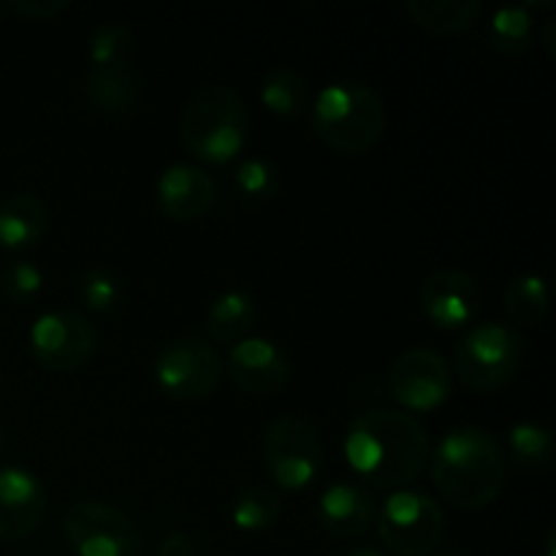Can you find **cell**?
Listing matches in <instances>:
<instances>
[{"instance_id": "13", "label": "cell", "mask_w": 556, "mask_h": 556, "mask_svg": "<svg viewBox=\"0 0 556 556\" xmlns=\"http://www.w3.org/2000/svg\"><path fill=\"white\" fill-rule=\"evenodd\" d=\"M481 288L467 271L438 269L421 288V309L432 326L443 331L462 329L481 313Z\"/></svg>"}, {"instance_id": "6", "label": "cell", "mask_w": 556, "mask_h": 556, "mask_svg": "<svg viewBox=\"0 0 556 556\" xmlns=\"http://www.w3.org/2000/svg\"><path fill=\"white\" fill-rule=\"evenodd\" d=\"M375 521L383 546L400 556L432 554L445 535L443 505L424 492L391 494Z\"/></svg>"}, {"instance_id": "16", "label": "cell", "mask_w": 556, "mask_h": 556, "mask_svg": "<svg viewBox=\"0 0 556 556\" xmlns=\"http://www.w3.org/2000/svg\"><path fill=\"white\" fill-rule=\"evenodd\" d=\"M378 516V505L369 489L362 483L340 481L331 483L318 503V521L329 535L342 538V541H353V538L364 535L369 527L375 525Z\"/></svg>"}, {"instance_id": "18", "label": "cell", "mask_w": 556, "mask_h": 556, "mask_svg": "<svg viewBox=\"0 0 556 556\" xmlns=\"http://www.w3.org/2000/svg\"><path fill=\"white\" fill-rule=\"evenodd\" d=\"M85 98L96 112L119 117L128 114L139 101V81L130 71H103L92 68L85 76Z\"/></svg>"}, {"instance_id": "31", "label": "cell", "mask_w": 556, "mask_h": 556, "mask_svg": "<svg viewBox=\"0 0 556 556\" xmlns=\"http://www.w3.org/2000/svg\"><path fill=\"white\" fill-rule=\"evenodd\" d=\"M195 546L185 532H168L157 543V556H193Z\"/></svg>"}, {"instance_id": "30", "label": "cell", "mask_w": 556, "mask_h": 556, "mask_svg": "<svg viewBox=\"0 0 556 556\" xmlns=\"http://www.w3.org/2000/svg\"><path fill=\"white\" fill-rule=\"evenodd\" d=\"M5 9L27 16V20L47 22L52 16H58L60 11L68 9V0H14V3H5Z\"/></svg>"}, {"instance_id": "36", "label": "cell", "mask_w": 556, "mask_h": 556, "mask_svg": "<svg viewBox=\"0 0 556 556\" xmlns=\"http://www.w3.org/2000/svg\"><path fill=\"white\" fill-rule=\"evenodd\" d=\"M434 556H465V554H456V552H448V554H434Z\"/></svg>"}, {"instance_id": "9", "label": "cell", "mask_w": 556, "mask_h": 556, "mask_svg": "<svg viewBox=\"0 0 556 556\" xmlns=\"http://www.w3.org/2000/svg\"><path fill=\"white\" fill-rule=\"evenodd\" d=\"M98 348V329L79 309H52L30 329L33 358L49 372H74L85 367Z\"/></svg>"}, {"instance_id": "27", "label": "cell", "mask_w": 556, "mask_h": 556, "mask_svg": "<svg viewBox=\"0 0 556 556\" xmlns=\"http://www.w3.org/2000/svg\"><path fill=\"white\" fill-rule=\"evenodd\" d=\"M79 302L85 304V309L90 313H109V309L117 307L119 302V280L109 269H101V266H92L81 275L79 280Z\"/></svg>"}, {"instance_id": "8", "label": "cell", "mask_w": 556, "mask_h": 556, "mask_svg": "<svg viewBox=\"0 0 556 556\" xmlns=\"http://www.w3.org/2000/svg\"><path fill=\"white\" fill-rule=\"evenodd\" d=\"M264 465L275 483L286 492L307 489L318 478L324 465V445L309 421L296 416H282L264 432Z\"/></svg>"}, {"instance_id": "24", "label": "cell", "mask_w": 556, "mask_h": 556, "mask_svg": "<svg viewBox=\"0 0 556 556\" xmlns=\"http://www.w3.org/2000/svg\"><path fill=\"white\" fill-rule=\"evenodd\" d=\"M136 54V36L123 22H106L96 27L90 38L92 68L103 71H128Z\"/></svg>"}, {"instance_id": "28", "label": "cell", "mask_w": 556, "mask_h": 556, "mask_svg": "<svg viewBox=\"0 0 556 556\" xmlns=\"http://www.w3.org/2000/svg\"><path fill=\"white\" fill-rule=\"evenodd\" d=\"M41 288L43 275L36 264H30V261H11V264H5L3 271H0V291H3V296L9 299V302L20 304V307L30 304L33 299L41 293Z\"/></svg>"}, {"instance_id": "7", "label": "cell", "mask_w": 556, "mask_h": 556, "mask_svg": "<svg viewBox=\"0 0 556 556\" xmlns=\"http://www.w3.org/2000/svg\"><path fill=\"white\" fill-rule=\"evenodd\" d=\"M65 541L76 556H141L144 535L123 510L98 500H81L63 519Z\"/></svg>"}, {"instance_id": "2", "label": "cell", "mask_w": 556, "mask_h": 556, "mask_svg": "<svg viewBox=\"0 0 556 556\" xmlns=\"http://www.w3.org/2000/svg\"><path fill=\"white\" fill-rule=\"evenodd\" d=\"M508 462L489 432L478 427L454 429L432 456V483L440 497L462 510L486 508L503 492Z\"/></svg>"}, {"instance_id": "10", "label": "cell", "mask_w": 556, "mask_h": 556, "mask_svg": "<svg viewBox=\"0 0 556 556\" xmlns=\"http://www.w3.org/2000/svg\"><path fill=\"white\" fill-rule=\"evenodd\" d=\"M157 386L177 402H195L220 386L223 362L201 337H179L168 342L155 362Z\"/></svg>"}, {"instance_id": "1", "label": "cell", "mask_w": 556, "mask_h": 556, "mask_svg": "<svg viewBox=\"0 0 556 556\" xmlns=\"http://www.w3.org/2000/svg\"><path fill=\"white\" fill-rule=\"evenodd\" d=\"M345 456L362 481L378 489H400L416 481L427 467L429 438L410 413L378 407L353 418L345 434Z\"/></svg>"}, {"instance_id": "11", "label": "cell", "mask_w": 556, "mask_h": 556, "mask_svg": "<svg viewBox=\"0 0 556 556\" xmlns=\"http://www.w3.org/2000/svg\"><path fill=\"white\" fill-rule=\"evenodd\" d=\"M454 372L443 353L413 348L402 353L389 372V391L405 410L429 413L448 402Z\"/></svg>"}, {"instance_id": "15", "label": "cell", "mask_w": 556, "mask_h": 556, "mask_svg": "<svg viewBox=\"0 0 556 556\" xmlns=\"http://www.w3.org/2000/svg\"><path fill=\"white\" fill-rule=\"evenodd\" d=\"M157 206L172 220H199L215 204V179L193 163H174L157 177Z\"/></svg>"}, {"instance_id": "12", "label": "cell", "mask_w": 556, "mask_h": 556, "mask_svg": "<svg viewBox=\"0 0 556 556\" xmlns=\"http://www.w3.org/2000/svg\"><path fill=\"white\" fill-rule=\"evenodd\" d=\"M226 367L231 383L244 394L275 396L291 380V362L282 348L266 337H244L231 345Z\"/></svg>"}, {"instance_id": "14", "label": "cell", "mask_w": 556, "mask_h": 556, "mask_svg": "<svg viewBox=\"0 0 556 556\" xmlns=\"http://www.w3.org/2000/svg\"><path fill=\"white\" fill-rule=\"evenodd\" d=\"M47 516V489L25 467H0V541H22Z\"/></svg>"}, {"instance_id": "5", "label": "cell", "mask_w": 556, "mask_h": 556, "mask_svg": "<svg viewBox=\"0 0 556 556\" xmlns=\"http://www.w3.org/2000/svg\"><path fill=\"white\" fill-rule=\"evenodd\" d=\"M521 364V337L514 326L489 320L456 342L454 369L462 383L478 394H492L510 383Z\"/></svg>"}, {"instance_id": "26", "label": "cell", "mask_w": 556, "mask_h": 556, "mask_svg": "<svg viewBox=\"0 0 556 556\" xmlns=\"http://www.w3.org/2000/svg\"><path fill=\"white\" fill-rule=\"evenodd\" d=\"M508 443L510 451H514V459L519 462L521 467H527V470H546V467L554 465V438L546 427H541V424H516L508 432Z\"/></svg>"}, {"instance_id": "23", "label": "cell", "mask_w": 556, "mask_h": 556, "mask_svg": "<svg viewBox=\"0 0 556 556\" xmlns=\"http://www.w3.org/2000/svg\"><path fill=\"white\" fill-rule=\"evenodd\" d=\"M282 500L275 489L248 486L237 494L231 505V521L242 532H264L280 521Z\"/></svg>"}, {"instance_id": "34", "label": "cell", "mask_w": 556, "mask_h": 556, "mask_svg": "<svg viewBox=\"0 0 556 556\" xmlns=\"http://www.w3.org/2000/svg\"><path fill=\"white\" fill-rule=\"evenodd\" d=\"M546 556H556V532H548V541H546Z\"/></svg>"}, {"instance_id": "21", "label": "cell", "mask_w": 556, "mask_h": 556, "mask_svg": "<svg viewBox=\"0 0 556 556\" xmlns=\"http://www.w3.org/2000/svg\"><path fill=\"white\" fill-rule=\"evenodd\" d=\"M309 87L299 71L291 68H275L264 76L261 85V101L277 117H299L307 106Z\"/></svg>"}, {"instance_id": "22", "label": "cell", "mask_w": 556, "mask_h": 556, "mask_svg": "<svg viewBox=\"0 0 556 556\" xmlns=\"http://www.w3.org/2000/svg\"><path fill=\"white\" fill-rule=\"evenodd\" d=\"M505 313L516 326H535L541 324L543 315L548 313V286L538 275H521L508 282L505 288Z\"/></svg>"}, {"instance_id": "19", "label": "cell", "mask_w": 556, "mask_h": 556, "mask_svg": "<svg viewBox=\"0 0 556 556\" xmlns=\"http://www.w3.org/2000/svg\"><path fill=\"white\" fill-rule=\"evenodd\" d=\"M407 14L418 27L438 36H454L476 25L483 5L478 0H407Z\"/></svg>"}, {"instance_id": "17", "label": "cell", "mask_w": 556, "mask_h": 556, "mask_svg": "<svg viewBox=\"0 0 556 556\" xmlns=\"http://www.w3.org/2000/svg\"><path fill=\"white\" fill-rule=\"evenodd\" d=\"M49 226V212L41 199L30 193H14L0 204V248L22 250L36 248Z\"/></svg>"}, {"instance_id": "3", "label": "cell", "mask_w": 556, "mask_h": 556, "mask_svg": "<svg viewBox=\"0 0 556 556\" xmlns=\"http://www.w3.org/2000/svg\"><path fill=\"white\" fill-rule=\"evenodd\" d=\"M248 106L226 85H206L188 98L182 109V144L204 163L233 161L248 144Z\"/></svg>"}, {"instance_id": "4", "label": "cell", "mask_w": 556, "mask_h": 556, "mask_svg": "<svg viewBox=\"0 0 556 556\" xmlns=\"http://www.w3.org/2000/svg\"><path fill=\"white\" fill-rule=\"evenodd\" d=\"M313 130L337 152L358 155L372 150L386 130L383 98L356 81L324 87L313 103Z\"/></svg>"}, {"instance_id": "25", "label": "cell", "mask_w": 556, "mask_h": 556, "mask_svg": "<svg viewBox=\"0 0 556 556\" xmlns=\"http://www.w3.org/2000/svg\"><path fill=\"white\" fill-rule=\"evenodd\" d=\"M532 36H535V22L527 5H503L494 11L489 38L500 52L521 54L532 43Z\"/></svg>"}, {"instance_id": "29", "label": "cell", "mask_w": 556, "mask_h": 556, "mask_svg": "<svg viewBox=\"0 0 556 556\" xmlns=\"http://www.w3.org/2000/svg\"><path fill=\"white\" fill-rule=\"evenodd\" d=\"M233 179H237V188L242 190L248 199L255 201H269L277 193V168L271 166L264 157H244L237 168H233Z\"/></svg>"}, {"instance_id": "33", "label": "cell", "mask_w": 556, "mask_h": 556, "mask_svg": "<svg viewBox=\"0 0 556 556\" xmlns=\"http://www.w3.org/2000/svg\"><path fill=\"white\" fill-rule=\"evenodd\" d=\"M345 556H386V554L375 552V548H353V552H348Z\"/></svg>"}, {"instance_id": "20", "label": "cell", "mask_w": 556, "mask_h": 556, "mask_svg": "<svg viewBox=\"0 0 556 556\" xmlns=\"http://www.w3.org/2000/svg\"><path fill=\"white\" fill-rule=\"evenodd\" d=\"M255 324V302L244 291H226L206 313V331L217 345H237Z\"/></svg>"}, {"instance_id": "32", "label": "cell", "mask_w": 556, "mask_h": 556, "mask_svg": "<svg viewBox=\"0 0 556 556\" xmlns=\"http://www.w3.org/2000/svg\"><path fill=\"white\" fill-rule=\"evenodd\" d=\"M554 30H556V22L548 20L546 27H543V43H546L548 54H554Z\"/></svg>"}, {"instance_id": "35", "label": "cell", "mask_w": 556, "mask_h": 556, "mask_svg": "<svg viewBox=\"0 0 556 556\" xmlns=\"http://www.w3.org/2000/svg\"><path fill=\"white\" fill-rule=\"evenodd\" d=\"M3 451H5V432L3 427H0V456H3Z\"/></svg>"}]
</instances>
